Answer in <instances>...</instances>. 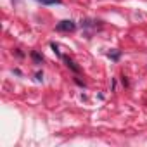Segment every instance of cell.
Segmentation results:
<instances>
[{
  "label": "cell",
  "mask_w": 147,
  "mask_h": 147,
  "mask_svg": "<svg viewBox=\"0 0 147 147\" xmlns=\"http://www.w3.org/2000/svg\"><path fill=\"white\" fill-rule=\"evenodd\" d=\"M55 30L61 31V33H73V31L76 30V23H75V21H71V19H64V21L57 23Z\"/></svg>",
  "instance_id": "obj_1"
},
{
  "label": "cell",
  "mask_w": 147,
  "mask_h": 147,
  "mask_svg": "<svg viewBox=\"0 0 147 147\" xmlns=\"http://www.w3.org/2000/svg\"><path fill=\"white\" fill-rule=\"evenodd\" d=\"M64 62H66V66H67V67H69L71 71H75V73H80V67H78V66H76L75 62H73V61H71L69 57H64Z\"/></svg>",
  "instance_id": "obj_2"
},
{
  "label": "cell",
  "mask_w": 147,
  "mask_h": 147,
  "mask_svg": "<svg viewBox=\"0 0 147 147\" xmlns=\"http://www.w3.org/2000/svg\"><path fill=\"white\" fill-rule=\"evenodd\" d=\"M30 55H31V59H33V62H35V64H42V62H43V57H42L36 50H31V54H30Z\"/></svg>",
  "instance_id": "obj_3"
},
{
  "label": "cell",
  "mask_w": 147,
  "mask_h": 147,
  "mask_svg": "<svg viewBox=\"0 0 147 147\" xmlns=\"http://www.w3.org/2000/svg\"><path fill=\"white\" fill-rule=\"evenodd\" d=\"M36 2H40L43 5H61L62 0H36Z\"/></svg>",
  "instance_id": "obj_4"
},
{
  "label": "cell",
  "mask_w": 147,
  "mask_h": 147,
  "mask_svg": "<svg viewBox=\"0 0 147 147\" xmlns=\"http://www.w3.org/2000/svg\"><path fill=\"white\" fill-rule=\"evenodd\" d=\"M107 55H109V59H113V61H119V57H121V52H119V50H116V49H113V50H111Z\"/></svg>",
  "instance_id": "obj_5"
},
{
  "label": "cell",
  "mask_w": 147,
  "mask_h": 147,
  "mask_svg": "<svg viewBox=\"0 0 147 147\" xmlns=\"http://www.w3.org/2000/svg\"><path fill=\"white\" fill-rule=\"evenodd\" d=\"M50 47H52V50H54V54H55V55H61V52H59V47H57L55 43H50Z\"/></svg>",
  "instance_id": "obj_6"
},
{
  "label": "cell",
  "mask_w": 147,
  "mask_h": 147,
  "mask_svg": "<svg viewBox=\"0 0 147 147\" xmlns=\"http://www.w3.org/2000/svg\"><path fill=\"white\" fill-rule=\"evenodd\" d=\"M36 80H38V82L43 80V73H36Z\"/></svg>",
  "instance_id": "obj_7"
}]
</instances>
